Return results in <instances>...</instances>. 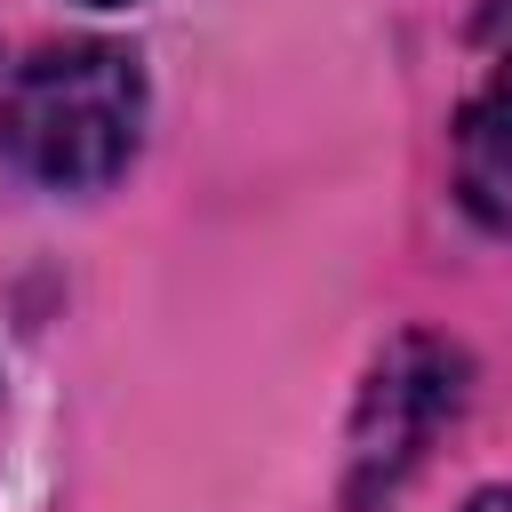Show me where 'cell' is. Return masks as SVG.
<instances>
[{"label":"cell","mask_w":512,"mask_h":512,"mask_svg":"<svg viewBox=\"0 0 512 512\" xmlns=\"http://www.w3.org/2000/svg\"><path fill=\"white\" fill-rule=\"evenodd\" d=\"M456 200L472 224L512 240V64L456 120Z\"/></svg>","instance_id":"3"},{"label":"cell","mask_w":512,"mask_h":512,"mask_svg":"<svg viewBox=\"0 0 512 512\" xmlns=\"http://www.w3.org/2000/svg\"><path fill=\"white\" fill-rule=\"evenodd\" d=\"M456 400H464V352L440 336H400L376 360L352 416V504H376L424 456V440L456 416Z\"/></svg>","instance_id":"2"},{"label":"cell","mask_w":512,"mask_h":512,"mask_svg":"<svg viewBox=\"0 0 512 512\" xmlns=\"http://www.w3.org/2000/svg\"><path fill=\"white\" fill-rule=\"evenodd\" d=\"M88 8H136V0H88Z\"/></svg>","instance_id":"5"},{"label":"cell","mask_w":512,"mask_h":512,"mask_svg":"<svg viewBox=\"0 0 512 512\" xmlns=\"http://www.w3.org/2000/svg\"><path fill=\"white\" fill-rule=\"evenodd\" d=\"M144 64L112 40H64L0 80V152L48 192H96L136 160Z\"/></svg>","instance_id":"1"},{"label":"cell","mask_w":512,"mask_h":512,"mask_svg":"<svg viewBox=\"0 0 512 512\" xmlns=\"http://www.w3.org/2000/svg\"><path fill=\"white\" fill-rule=\"evenodd\" d=\"M464 512H512V488H480V496H472Z\"/></svg>","instance_id":"4"}]
</instances>
